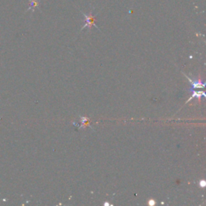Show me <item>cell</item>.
<instances>
[{"instance_id": "6da1fadb", "label": "cell", "mask_w": 206, "mask_h": 206, "mask_svg": "<svg viewBox=\"0 0 206 206\" xmlns=\"http://www.w3.org/2000/svg\"><path fill=\"white\" fill-rule=\"evenodd\" d=\"M82 15L85 16V19H86V23H85V25L82 27L81 30H83L84 28H85V27H89V28H91L92 26H94V27H97V28L98 29V26H97V24L94 23V17L93 16V15H92V11L90 12L89 15H85V14L83 13V12H82Z\"/></svg>"}, {"instance_id": "7a4b0ae2", "label": "cell", "mask_w": 206, "mask_h": 206, "mask_svg": "<svg viewBox=\"0 0 206 206\" xmlns=\"http://www.w3.org/2000/svg\"><path fill=\"white\" fill-rule=\"evenodd\" d=\"M185 76H186V78L188 79V81H190V83H191V85H192V86H193V88H194V89H204L205 88V82L204 81H201L200 79H198L197 81H193L192 79H190L188 76H187L186 75H185Z\"/></svg>"}, {"instance_id": "3957f363", "label": "cell", "mask_w": 206, "mask_h": 206, "mask_svg": "<svg viewBox=\"0 0 206 206\" xmlns=\"http://www.w3.org/2000/svg\"><path fill=\"white\" fill-rule=\"evenodd\" d=\"M189 91H190V92H193V95H192V97L186 102V103L188 102L189 101H191L193 98H198L200 100L201 98H205V92H203V91H201V92H200V91L195 92V91L193 90H190Z\"/></svg>"}, {"instance_id": "277c9868", "label": "cell", "mask_w": 206, "mask_h": 206, "mask_svg": "<svg viewBox=\"0 0 206 206\" xmlns=\"http://www.w3.org/2000/svg\"><path fill=\"white\" fill-rule=\"evenodd\" d=\"M30 1V8L29 9H31V8H35L36 7H38L39 6V2L37 0H29Z\"/></svg>"}, {"instance_id": "5b68a950", "label": "cell", "mask_w": 206, "mask_h": 206, "mask_svg": "<svg viewBox=\"0 0 206 206\" xmlns=\"http://www.w3.org/2000/svg\"><path fill=\"white\" fill-rule=\"evenodd\" d=\"M199 184H200V186H201V188H205V181L204 179H202V180L200 181Z\"/></svg>"}, {"instance_id": "8992f818", "label": "cell", "mask_w": 206, "mask_h": 206, "mask_svg": "<svg viewBox=\"0 0 206 206\" xmlns=\"http://www.w3.org/2000/svg\"><path fill=\"white\" fill-rule=\"evenodd\" d=\"M148 204H149V205H155V201H153V200H150L149 202H148Z\"/></svg>"}]
</instances>
